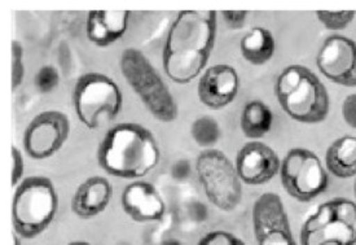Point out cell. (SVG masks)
Masks as SVG:
<instances>
[{"label":"cell","instance_id":"obj_14","mask_svg":"<svg viewBox=\"0 0 356 245\" xmlns=\"http://www.w3.org/2000/svg\"><path fill=\"white\" fill-rule=\"evenodd\" d=\"M240 78L234 66L216 64L207 68L200 77L197 95L210 109H222L234 102L238 94Z\"/></svg>","mask_w":356,"mask_h":245},{"label":"cell","instance_id":"obj_13","mask_svg":"<svg viewBox=\"0 0 356 245\" xmlns=\"http://www.w3.org/2000/svg\"><path fill=\"white\" fill-rule=\"evenodd\" d=\"M234 166L243 183L262 186L280 173L282 160L270 145L253 141L244 144L237 152Z\"/></svg>","mask_w":356,"mask_h":245},{"label":"cell","instance_id":"obj_2","mask_svg":"<svg viewBox=\"0 0 356 245\" xmlns=\"http://www.w3.org/2000/svg\"><path fill=\"white\" fill-rule=\"evenodd\" d=\"M96 157L113 177L139 180L157 168L161 150L150 130L139 123L121 122L104 135Z\"/></svg>","mask_w":356,"mask_h":245},{"label":"cell","instance_id":"obj_18","mask_svg":"<svg viewBox=\"0 0 356 245\" xmlns=\"http://www.w3.org/2000/svg\"><path fill=\"white\" fill-rule=\"evenodd\" d=\"M325 169L339 180L356 177V136L336 139L325 152Z\"/></svg>","mask_w":356,"mask_h":245},{"label":"cell","instance_id":"obj_33","mask_svg":"<svg viewBox=\"0 0 356 245\" xmlns=\"http://www.w3.org/2000/svg\"><path fill=\"white\" fill-rule=\"evenodd\" d=\"M353 189H354V195H355L356 198V177L355 180H354V184H353Z\"/></svg>","mask_w":356,"mask_h":245},{"label":"cell","instance_id":"obj_34","mask_svg":"<svg viewBox=\"0 0 356 245\" xmlns=\"http://www.w3.org/2000/svg\"><path fill=\"white\" fill-rule=\"evenodd\" d=\"M356 245V244H355Z\"/></svg>","mask_w":356,"mask_h":245},{"label":"cell","instance_id":"obj_25","mask_svg":"<svg viewBox=\"0 0 356 245\" xmlns=\"http://www.w3.org/2000/svg\"><path fill=\"white\" fill-rule=\"evenodd\" d=\"M197 245H246L237 236L225 231V230H214L202 236Z\"/></svg>","mask_w":356,"mask_h":245},{"label":"cell","instance_id":"obj_7","mask_svg":"<svg viewBox=\"0 0 356 245\" xmlns=\"http://www.w3.org/2000/svg\"><path fill=\"white\" fill-rule=\"evenodd\" d=\"M355 245L356 203L345 198L321 204L300 228V245Z\"/></svg>","mask_w":356,"mask_h":245},{"label":"cell","instance_id":"obj_8","mask_svg":"<svg viewBox=\"0 0 356 245\" xmlns=\"http://www.w3.org/2000/svg\"><path fill=\"white\" fill-rule=\"evenodd\" d=\"M196 173L209 201L223 212H234L243 201V182L234 162L219 150L197 156Z\"/></svg>","mask_w":356,"mask_h":245},{"label":"cell","instance_id":"obj_27","mask_svg":"<svg viewBox=\"0 0 356 245\" xmlns=\"http://www.w3.org/2000/svg\"><path fill=\"white\" fill-rule=\"evenodd\" d=\"M341 112L346 125L356 130V94H350L345 97Z\"/></svg>","mask_w":356,"mask_h":245},{"label":"cell","instance_id":"obj_29","mask_svg":"<svg viewBox=\"0 0 356 245\" xmlns=\"http://www.w3.org/2000/svg\"><path fill=\"white\" fill-rule=\"evenodd\" d=\"M189 173H191V166H189L188 161H178V162L172 166V175H174V178H177V180H184L186 177L189 175Z\"/></svg>","mask_w":356,"mask_h":245},{"label":"cell","instance_id":"obj_30","mask_svg":"<svg viewBox=\"0 0 356 245\" xmlns=\"http://www.w3.org/2000/svg\"><path fill=\"white\" fill-rule=\"evenodd\" d=\"M161 245H183L179 240L177 239H168V240H165V242H162Z\"/></svg>","mask_w":356,"mask_h":245},{"label":"cell","instance_id":"obj_28","mask_svg":"<svg viewBox=\"0 0 356 245\" xmlns=\"http://www.w3.org/2000/svg\"><path fill=\"white\" fill-rule=\"evenodd\" d=\"M248 15H249L248 10H223L222 12V16L227 22V25L234 30L244 28Z\"/></svg>","mask_w":356,"mask_h":245},{"label":"cell","instance_id":"obj_5","mask_svg":"<svg viewBox=\"0 0 356 245\" xmlns=\"http://www.w3.org/2000/svg\"><path fill=\"white\" fill-rule=\"evenodd\" d=\"M58 210V195L52 180L29 177L19 183L13 196L12 221L17 235L34 239L54 222Z\"/></svg>","mask_w":356,"mask_h":245},{"label":"cell","instance_id":"obj_10","mask_svg":"<svg viewBox=\"0 0 356 245\" xmlns=\"http://www.w3.org/2000/svg\"><path fill=\"white\" fill-rule=\"evenodd\" d=\"M70 134V121L60 111L35 116L24 132V148L34 160H46L63 148Z\"/></svg>","mask_w":356,"mask_h":245},{"label":"cell","instance_id":"obj_21","mask_svg":"<svg viewBox=\"0 0 356 245\" xmlns=\"http://www.w3.org/2000/svg\"><path fill=\"white\" fill-rule=\"evenodd\" d=\"M222 127L216 118L202 116L197 118L191 126V135L197 145L211 150L222 138Z\"/></svg>","mask_w":356,"mask_h":245},{"label":"cell","instance_id":"obj_26","mask_svg":"<svg viewBox=\"0 0 356 245\" xmlns=\"http://www.w3.org/2000/svg\"><path fill=\"white\" fill-rule=\"evenodd\" d=\"M25 171V161L22 152L17 147H12V186H19L24 177Z\"/></svg>","mask_w":356,"mask_h":245},{"label":"cell","instance_id":"obj_19","mask_svg":"<svg viewBox=\"0 0 356 245\" xmlns=\"http://www.w3.org/2000/svg\"><path fill=\"white\" fill-rule=\"evenodd\" d=\"M240 51L245 60L255 66L271 61L276 51L275 37L268 29L255 26L250 29L240 42Z\"/></svg>","mask_w":356,"mask_h":245},{"label":"cell","instance_id":"obj_23","mask_svg":"<svg viewBox=\"0 0 356 245\" xmlns=\"http://www.w3.org/2000/svg\"><path fill=\"white\" fill-rule=\"evenodd\" d=\"M58 84H60V73L56 66L54 65L42 66L34 78V85L37 87L38 91L42 94L52 93L58 87Z\"/></svg>","mask_w":356,"mask_h":245},{"label":"cell","instance_id":"obj_22","mask_svg":"<svg viewBox=\"0 0 356 245\" xmlns=\"http://www.w3.org/2000/svg\"><path fill=\"white\" fill-rule=\"evenodd\" d=\"M354 10H341V12H332V10H318L316 16L320 24L328 30L338 31L346 29L354 19H355Z\"/></svg>","mask_w":356,"mask_h":245},{"label":"cell","instance_id":"obj_9","mask_svg":"<svg viewBox=\"0 0 356 245\" xmlns=\"http://www.w3.org/2000/svg\"><path fill=\"white\" fill-rule=\"evenodd\" d=\"M279 174L286 193L300 203H309L328 189V171L319 156L307 148L288 151Z\"/></svg>","mask_w":356,"mask_h":245},{"label":"cell","instance_id":"obj_31","mask_svg":"<svg viewBox=\"0 0 356 245\" xmlns=\"http://www.w3.org/2000/svg\"><path fill=\"white\" fill-rule=\"evenodd\" d=\"M67 245H92L90 244V243H87V242H72V243H69Z\"/></svg>","mask_w":356,"mask_h":245},{"label":"cell","instance_id":"obj_16","mask_svg":"<svg viewBox=\"0 0 356 245\" xmlns=\"http://www.w3.org/2000/svg\"><path fill=\"white\" fill-rule=\"evenodd\" d=\"M112 198L111 182L104 177H91L75 189L72 210L76 217L90 219L102 214Z\"/></svg>","mask_w":356,"mask_h":245},{"label":"cell","instance_id":"obj_6","mask_svg":"<svg viewBox=\"0 0 356 245\" xmlns=\"http://www.w3.org/2000/svg\"><path fill=\"white\" fill-rule=\"evenodd\" d=\"M73 104L81 123L96 130L121 113L122 91L111 77L95 72L86 73L75 82Z\"/></svg>","mask_w":356,"mask_h":245},{"label":"cell","instance_id":"obj_17","mask_svg":"<svg viewBox=\"0 0 356 245\" xmlns=\"http://www.w3.org/2000/svg\"><path fill=\"white\" fill-rule=\"evenodd\" d=\"M129 16V10H91L87 37L97 47H109L126 34Z\"/></svg>","mask_w":356,"mask_h":245},{"label":"cell","instance_id":"obj_12","mask_svg":"<svg viewBox=\"0 0 356 245\" xmlns=\"http://www.w3.org/2000/svg\"><path fill=\"white\" fill-rule=\"evenodd\" d=\"M316 66L330 82L356 87V42L341 34L330 35L320 47Z\"/></svg>","mask_w":356,"mask_h":245},{"label":"cell","instance_id":"obj_11","mask_svg":"<svg viewBox=\"0 0 356 245\" xmlns=\"http://www.w3.org/2000/svg\"><path fill=\"white\" fill-rule=\"evenodd\" d=\"M253 228L258 245H297L282 198L273 192L254 203Z\"/></svg>","mask_w":356,"mask_h":245},{"label":"cell","instance_id":"obj_1","mask_svg":"<svg viewBox=\"0 0 356 245\" xmlns=\"http://www.w3.org/2000/svg\"><path fill=\"white\" fill-rule=\"evenodd\" d=\"M216 10H181L170 26L162 65L174 84L188 85L205 70L216 45Z\"/></svg>","mask_w":356,"mask_h":245},{"label":"cell","instance_id":"obj_15","mask_svg":"<svg viewBox=\"0 0 356 245\" xmlns=\"http://www.w3.org/2000/svg\"><path fill=\"white\" fill-rule=\"evenodd\" d=\"M121 204L123 212L138 223L162 221L166 212L165 200L159 189L145 180L127 184L123 189Z\"/></svg>","mask_w":356,"mask_h":245},{"label":"cell","instance_id":"obj_3","mask_svg":"<svg viewBox=\"0 0 356 245\" xmlns=\"http://www.w3.org/2000/svg\"><path fill=\"white\" fill-rule=\"evenodd\" d=\"M275 95L282 111L300 123H320L330 109L327 87L307 66H286L276 79Z\"/></svg>","mask_w":356,"mask_h":245},{"label":"cell","instance_id":"obj_4","mask_svg":"<svg viewBox=\"0 0 356 245\" xmlns=\"http://www.w3.org/2000/svg\"><path fill=\"white\" fill-rule=\"evenodd\" d=\"M120 66L127 85L157 121L174 122L178 118V103L157 69L140 49L126 48Z\"/></svg>","mask_w":356,"mask_h":245},{"label":"cell","instance_id":"obj_20","mask_svg":"<svg viewBox=\"0 0 356 245\" xmlns=\"http://www.w3.org/2000/svg\"><path fill=\"white\" fill-rule=\"evenodd\" d=\"M273 113L271 108L261 100L245 104L241 113V130L248 139L259 141L271 132Z\"/></svg>","mask_w":356,"mask_h":245},{"label":"cell","instance_id":"obj_24","mask_svg":"<svg viewBox=\"0 0 356 245\" xmlns=\"http://www.w3.org/2000/svg\"><path fill=\"white\" fill-rule=\"evenodd\" d=\"M25 77L24 47L19 40L12 42V90H17Z\"/></svg>","mask_w":356,"mask_h":245},{"label":"cell","instance_id":"obj_32","mask_svg":"<svg viewBox=\"0 0 356 245\" xmlns=\"http://www.w3.org/2000/svg\"><path fill=\"white\" fill-rule=\"evenodd\" d=\"M13 245H21V240H19V236L17 234L13 235Z\"/></svg>","mask_w":356,"mask_h":245}]
</instances>
